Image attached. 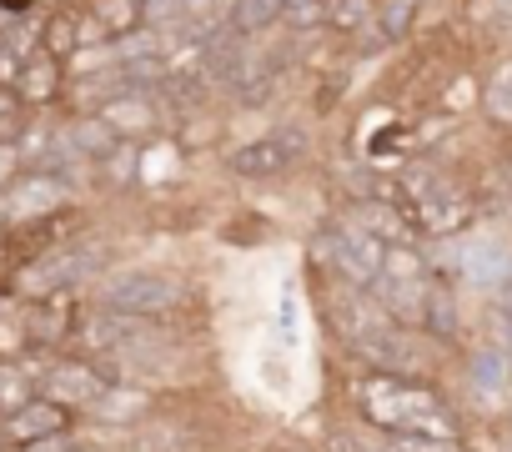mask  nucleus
<instances>
[{
  "label": "nucleus",
  "instance_id": "obj_1",
  "mask_svg": "<svg viewBox=\"0 0 512 452\" xmlns=\"http://www.w3.org/2000/svg\"><path fill=\"white\" fill-rule=\"evenodd\" d=\"M342 397L362 427L377 437H452L467 442L462 407L432 377H397V372H357L342 382Z\"/></svg>",
  "mask_w": 512,
  "mask_h": 452
},
{
  "label": "nucleus",
  "instance_id": "obj_2",
  "mask_svg": "<svg viewBox=\"0 0 512 452\" xmlns=\"http://www.w3.org/2000/svg\"><path fill=\"white\" fill-rule=\"evenodd\" d=\"M392 186H397V206L407 211V221L417 226L422 242H447L467 226H477L482 206L477 196L442 166L432 161H407L392 171Z\"/></svg>",
  "mask_w": 512,
  "mask_h": 452
},
{
  "label": "nucleus",
  "instance_id": "obj_3",
  "mask_svg": "<svg viewBox=\"0 0 512 452\" xmlns=\"http://www.w3.org/2000/svg\"><path fill=\"white\" fill-rule=\"evenodd\" d=\"M91 307L121 312V317H141V322H171L191 307V282L176 267H111L96 287H91Z\"/></svg>",
  "mask_w": 512,
  "mask_h": 452
},
{
  "label": "nucleus",
  "instance_id": "obj_4",
  "mask_svg": "<svg viewBox=\"0 0 512 452\" xmlns=\"http://www.w3.org/2000/svg\"><path fill=\"white\" fill-rule=\"evenodd\" d=\"M427 267L437 282H447L457 292L492 297L512 282V242L497 232H482V226H467V232H457L447 242H432Z\"/></svg>",
  "mask_w": 512,
  "mask_h": 452
},
{
  "label": "nucleus",
  "instance_id": "obj_5",
  "mask_svg": "<svg viewBox=\"0 0 512 452\" xmlns=\"http://www.w3.org/2000/svg\"><path fill=\"white\" fill-rule=\"evenodd\" d=\"M307 262H312L317 277L367 292V287L382 277L387 247H382L377 237H367L362 226H352L347 216H327L317 232L307 237Z\"/></svg>",
  "mask_w": 512,
  "mask_h": 452
},
{
  "label": "nucleus",
  "instance_id": "obj_6",
  "mask_svg": "<svg viewBox=\"0 0 512 452\" xmlns=\"http://www.w3.org/2000/svg\"><path fill=\"white\" fill-rule=\"evenodd\" d=\"M312 141L302 126H272V131H256L246 141H231L221 146V171L231 181H246V186H272V181H287L302 161H307Z\"/></svg>",
  "mask_w": 512,
  "mask_h": 452
},
{
  "label": "nucleus",
  "instance_id": "obj_7",
  "mask_svg": "<svg viewBox=\"0 0 512 452\" xmlns=\"http://www.w3.org/2000/svg\"><path fill=\"white\" fill-rule=\"evenodd\" d=\"M111 387H116L111 367H106V362H96V357H86V352L46 357V362H41V372H36V392H41V397H51L56 407H66L76 422H86V417L101 407V397H106Z\"/></svg>",
  "mask_w": 512,
  "mask_h": 452
},
{
  "label": "nucleus",
  "instance_id": "obj_8",
  "mask_svg": "<svg viewBox=\"0 0 512 452\" xmlns=\"http://www.w3.org/2000/svg\"><path fill=\"white\" fill-rule=\"evenodd\" d=\"M21 307V327H26V342H31V352L26 357H36V362H46V357H61V352H71V342H76V322H81V292H46V297H36V302H16Z\"/></svg>",
  "mask_w": 512,
  "mask_h": 452
},
{
  "label": "nucleus",
  "instance_id": "obj_9",
  "mask_svg": "<svg viewBox=\"0 0 512 452\" xmlns=\"http://www.w3.org/2000/svg\"><path fill=\"white\" fill-rule=\"evenodd\" d=\"M91 116H101V126L116 136V141H131V146H146L156 136L171 131V116L161 106L156 91H121V96H106Z\"/></svg>",
  "mask_w": 512,
  "mask_h": 452
},
{
  "label": "nucleus",
  "instance_id": "obj_10",
  "mask_svg": "<svg viewBox=\"0 0 512 452\" xmlns=\"http://www.w3.org/2000/svg\"><path fill=\"white\" fill-rule=\"evenodd\" d=\"M462 382L482 412H507L512 407V352L492 337H477L462 357Z\"/></svg>",
  "mask_w": 512,
  "mask_h": 452
},
{
  "label": "nucleus",
  "instance_id": "obj_11",
  "mask_svg": "<svg viewBox=\"0 0 512 452\" xmlns=\"http://www.w3.org/2000/svg\"><path fill=\"white\" fill-rule=\"evenodd\" d=\"M81 422L66 412V407H56L51 397H31L26 407H16L11 417H0V452H21V447H31V442H46V437H61V432H76Z\"/></svg>",
  "mask_w": 512,
  "mask_h": 452
},
{
  "label": "nucleus",
  "instance_id": "obj_12",
  "mask_svg": "<svg viewBox=\"0 0 512 452\" xmlns=\"http://www.w3.org/2000/svg\"><path fill=\"white\" fill-rule=\"evenodd\" d=\"M342 216H347L352 226H362L367 237H377L382 247H422L417 226L407 221V211H402L397 201H377V196H352V201L342 206Z\"/></svg>",
  "mask_w": 512,
  "mask_h": 452
},
{
  "label": "nucleus",
  "instance_id": "obj_13",
  "mask_svg": "<svg viewBox=\"0 0 512 452\" xmlns=\"http://www.w3.org/2000/svg\"><path fill=\"white\" fill-rule=\"evenodd\" d=\"M251 56V41L246 36H236L226 21L221 26H211L201 41H196V66H201V76L216 86V96L226 91V81L241 71V61Z\"/></svg>",
  "mask_w": 512,
  "mask_h": 452
},
{
  "label": "nucleus",
  "instance_id": "obj_14",
  "mask_svg": "<svg viewBox=\"0 0 512 452\" xmlns=\"http://www.w3.org/2000/svg\"><path fill=\"white\" fill-rule=\"evenodd\" d=\"M11 91L36 111V116H46V111H61L66 106V66L61 61H51V56H31L21 71H16V81H11Z\"/></svg>",
  "mask_w": 512,
  "mask_h": 452
},
{
  "label": "nucleus",
  "instance_id": "obj_15",
  "mask_svg": "<svg viewBox=\"0 0 512 452\" xmlns=\"http://www.w3.org/2000/svg\"><path fill=\"white\" fill-rule=\"evenodd\" d=\"M81 11H86V21L96 26V36L106 46H121V41L146 31V6L141 0H86Z\"/></svg>",
  "mask_w": 512,
  "mask_h": 452
},
{
  "label": "nucleus",
  "instance_id": "obj_16",
  "mask_svg": "<svg viewBox=\"0 0 512 452\" xmlns=\"http://www.w3.org/2000/svg\"><path fill=\"white\" fill-rule=\"evenodd\" d=\"M307 452H392V447H387V437H377L357 417H332V422H317Z\"/></svg>",
  "mask_w": 512,
  "mask_h": 452
},
{
  "label": "nucleus",
  "instance_id": "obj_17",
  "mask_svg": "<svg viewBox=\"0 0 512 452\" xmlns=\"http://www.w3.org/2000/svg\"><path fill=\"white\" fill-rule=\"evenodd\" d=\"M36 46H41V56H51V61L66 66V61L81 51V11H76V6H51V11H41Z\"/></svg>",
  "mask_w": 512,
  "mask_h": 452
},
{
  "label": "nucleus",
  "instance_id": "obj_18",
  "mask_svg": "<svg viewBox=\"0 0 512 452\" xmlns=\"http://www.w3.org/2000/svg\"><path fill=\"white\" fill-rule=\"evenodd\" d=\"M477 106H482V116H487L497 131H512V56H502V61L482 76Z\"/></svg>",
  "mask_w": 512,
  "mask_h": 452
},
{
  "label": "nucleus",
  "instance_id": "obj_19",
  "mask_svg": "<svg viewBox=\"0 0 512 452\" xmlns=\"http://www.w3.org/2000/svg\"><path fill=\"white\" fill-rule=\"evenodd\" d=\"M377 11H382V0H327V21H322V31L337 36V41H357V36L372 31Z\"/></svg>",
  "mask_w": 512,
  "mask_h": 452
},
{
  "label": "nucleus",
  "instance_id": "obj_20",
  "mask_svg": "<svg viewBox=\"0 0 512 452\" xmlns=\"http://www.w3.org/2000/svg\"><path fill=\"white\" fill-rule=\"evenodd\" d=\"M277 16H282V0H231L226 6V26L246 41H262L277 31Z\"/></svg>",
  "mask_w": 512,
  "mask_h": 452
},
{
  "label": "nucleus",
  "instance_id": "obj_21",
  "mask_svg": "<svg viewBox=\"0 0 512 452\" xmlns=\"http://www.w3.org/2000/svg\"><path fill=\"white\" fill-rule=\"evenodd\" d=\"M36 372H41L36 357H11V362H0V417H11L16 407H26V402L36 397Z\"/></svg>",
  "mask_w": 512,
  "mask_h": 452
},
{
  "label": "nucleus",
  "instance_id": "obj_22",
  "mask_svg": "<svg viewBox=\"0 0 512 452\" xmlns=\"http://www.w3.org/2000/svg\"><path fill=\"white\" fill-rule=\"evenodd\" d=\"M412 26H417V0H382V11H377L367 36L377 46H397V41L412 36Z\"/></svg>",
  "mask_w": 512,
  "mask_h": 452
},
{
  "label": "nucleus",
  "instance_id": "obj_23",
  "mask_svg": "<svg viewBox=\"0 0 512 452\" xmlns=\"http://www.w3.org/2000/svg\"><path fill=\"white\" fill-rule=\"evenodd\" d=\"M36 121H41V116H36L11 86H0V146H16V151H21Z\"/></svg>",
  "mask_w": 512,
  "mask_h": 452
},
{
  "label": "nucleus",
  "instance_id": "obj_24",
  "mask_svg": "<svg viewBox=\"0 0 512 452\" xmlns=\"http://www.w3.org/2000/svg\"><path fill=\"white\" fill-rule=\"evenodd\" d=\"M322 21H327V0H282L277 31L282 36H317Z\"/></svg>",
  "mask_w": 512,
  "mask_h": 452
},
{
  "label": "nucleus",
  "instance_id": "obj_25",
  "mask_svg": "<svg viewBox=\"0 0 512 452\" xmlns=\"http://www.w3.org/2000/svg\"><path fill=\"white\" fill-rule=\"evenodd\" d=\"M146 6V31L161 41L186 36V0H141Z\"/></svg>",
  "mask_w": 512,
  "mask_h": 452
},
{
  "label": "nucleus",
  "instance_id": "obj_26",
  "mask_svg": "<svg viewBox=\"0 0 512 452\" xmlns=\"http://www.w3.org/2000/svg\"><path fill=\"white\" fill-rule=\"evenodd\" d=\"M31 342H26V327H21V307H6L0 312V362L11 357H26Z\"/></svg>",
  "mask_w": 512,
  "mask_h": 452
},
{
  "label": "nucleus",
  "instance_id": "obj_27",
  "mask_svg": "<svg viewBox=\"0 0 512 452\" xmlns=\"http://www.w3.org/2000/svg\"><path fill=\"white\" fill-rule=\"evenodd\" d=\"M297 317H302V307H297V287H287V292H282V302H277V342H282L287 352H297V342H302Z\"/></svg>",
  "mask_w": 512,
  "mask_h": 452
},
{
  "label": "nucleus",
  "instance_id": "obj_28",
  "mask_svg": "<svg viewBox=\"0 0 512 452\" xmlns=\"http://www.w3.org/2000/svg\"><path fill=\"white\" fill-rule=\"evenodd\" d=\"M392 452H472L467 442H452V437H387Z\"/></svg>",
  "mask_w": 512,
  "mask_h": 452
},
{
  "label": "nucleus",
  "instance_id": "obj_29",
  "mask_svg": "<svg viewBox=\"0 0 512 452\" xmlns=\"http://www.w3.org/2000/svg\"><path fill=\"white\" fill-rule=\"evenodd\" d=\"M16 176H21V151L16 146H0V191H6Z\"/></svg>",
  "mask_w": 512,
  "mask_h": 452
}]
</instances>
